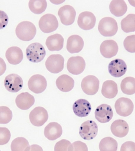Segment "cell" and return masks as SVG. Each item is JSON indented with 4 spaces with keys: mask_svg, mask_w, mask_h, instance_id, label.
I'll return each instance as SVG.
<instances>
[{
    "mask_svg": "<svg viewBox=\"0 0 135 151\" xmlns=\"http://www.w3.org/2000/svg\"><path fill=\"white\" fill-rule=\"evenodd\" d=\"M16 36L20 40L29 41L32 40L37 33V29L33 23L24 21L19 23L16 29Z\"/></svg>",
    "mask_w": 135,
    "mask_h": 151,
    "instance_id": "cell-1",
    "label": "cell"
},
{
    "mask_svg": "<svg viewBox=\"0 0 135 151\" xmlns=\"http://www.w3.org/2000/svg\"><path fill=\"white\" fill-rule=\"evenodd\" d=\"M98 29L102 36L105 37H112L118 31V25L114 19L111 17H105L100 21Z\"/></svg>",
    "mask_w": 135,
    "mask_h": 151,
    "instance_id": "cell-2",
    "label": "cell"
},
{
    "mask_svg": "<svg viewBox=\"0 0 135 151\" xmlns=\"http://www.w3.org/2000/svg\"><path fill=\"white\" fill-rule=\"evenodd\" d=\"M27 57L30 61L38 63L42 61L46 55V50L39 43H33L26 49Z\"/></svg>",
    "mask_w": 135,
    "mask_h": 151,
    "instance_id": "cell-3",
    "label": "cell"
},
{
    "mask_svg": "<svg viewBox=\"0 0 135 151\" xmlns=\"http://www.w3.org/2000/svg\"><path fill=\"white\" fill-rule=\"evenodd\" d=\"M39 26L43 32L49 33L57 29L59 23L55 16L47 14L41 17L39 22Z\"/></svg>",
    "mask_w": 135,
    "mask_h": 151,
    "instance_id": "cell-4",
    "label": "cell"
},
{
    "mask_svg": "<svg viewBox=\"0 0 135 151\" xmlns=\"http://www.w3.org/2000/svg\"><path fill=\"white\" fill-rule=\"evenodd\" d=\"M98 127L95 122L88 120L85 122L80 126L79 133L81 137L85 140H90L97 136Z\"/></svg>",
    "mask_w": 135,
    "mask_h": 151,
    "instance_id": "cell-5",
    "label": "cell"
},
{
    "mask_svg": "<svg viewBox=\"0 0 135 151\" xmlns=\"http://www.w3.org/2000/svg\"><path fill=\"white\" fill-rule=\"evenodd\" d=\"M65 59L60 54L50 55L46 60V67L47 70L53 74H57L63 69Z\"/></svg>",
    "mask_w": 135,
    "mask_h": 151,
    "instance_id": "cell-6",
    "label": "cell"
},
{
    "mask_svg": "<svg viewBox=\"0 0 135 151\" xmlns=\"http://www.w3.org/2000/svg\"><path fill=\"white\" fill-rule=\"evenodd\" d=\"M48 119V112L47 110L42 107H37L30 112V121L34 126H42Z\"/></svg>",
    "mask_w": 135,
    "mask_h": 151,
    "instance_id": "cell-7",
    "label": "cell"
},
{
    "mask_svg": "<svg viewBox=\"0 0 135 151\" xmlns=\"http://www.w3.org/2000/svg\"><path fill=\"white\" fill-rule=\"evenodd\" d=\"M100 82L95 76L88 75L83 79L81 87L85 93L89 96L95 95L98 91Z\"/></svg>",
    "mask_w": 135,
    "mask_h": 151,
    "instance_id": "cell-8",
    "label": "cell"
},
{
    "mask_svg": "<svg viewBox=\"0 0 135 151\" xmlns=\"http://www.w3.org/2000/svg\"><path fill=\"white\" fill-rule=\"evenodd\" d=\"M115 107L117 114L121 116L127 117L132 113L134 105L130 99L121 97L116 101Z\"/></svg>",
    "mask_w": 135,
    "mask_h": 151,
    "instance_id": "cell-9",
    "label": "cell"
},
{
    "mask_svg": "<svg viewBox=\"0 0 135 151\" xmlns=\"http://www.w3.org/2000/svg\"><path fill=\"white\" fill-rule=\"evenodd\" d=\"M28 86L29 89L32 92L36 94L41 93L47 88V81L43 76L36 74L30 78Z\"/></svg>",
    "mask_w": 135,
    "mask_h": 151,
    "instance_id": "cell-10",
    "label": "cell"
},
{
    "mask_svg": "<svg viewBox=\"0 0 135 151\" xmlns=\"http://www.w3.org/2000/svg\"><path fill=\"white\" fill-rule=\"evenodd\" d=\"M4 85L8 91L11 93H17L23 88L24 82L18 74H11L5 78Z\"/></svg>",
    "mask_w": 135,
    "mask_h": 151,
    "instance_id": "cell-11",
    "label": "cell"
},
{
    "mask_svg": "<svg viewBox=\"0 0 135 151\" xmlns=\"http://www.w3.org/2000/svg\"><path fill=\"white\" fill-rule=\"evenodd\" d=\"M58 14L62 24L68 26L74 23L76 12L73 6L69 5H66L59 9Z\"/></svg>",
    "mask_w": 135,
    "mask_h": 151,
    "instance_id": "cell-12",
    "label": "cell"
},
{
    "mask_svg": "<svg viewBox=\"0 0 135 151\" xmlns=\"http://www.w3.org/2000/svg\"><path fill=\"white\" fill-rule=\"evenodd\" d=\"M86 67L85 61L81 57H72L68 61V70L73 75L81 74L84 71Z\"/></svg>",
    "mask_w": 135,
    "mask_h": 151,
    "instance_id": "cell-13",
    "label": "cell"
},
{
    "mask_svg": "<svg viewBox=\"0 0 135 151\" xmlns=\"http://www.w3.org/2000/svg\"><path fill=\"white\" fill-rule=\"evenodd\" d=\"M96 18L93 13L84 12L79 15L78 24L79 27L85 31L92 29L95 26Z\"/></svg>",
    "mask_w": 135,
    "mask_h": 151,
    "instance_id": "cell-14",
    "label": "cell"
},
{
    "mask_svg": "<svg viewBox=\"0 0 135 151\" xmlns=\"http://www.w3.org/2000/svg\"><path fill=\"white\" fill-rule=\"evenodd\" d=\"M113 113L110 106L102 104L96 108L95 117L98 121L101 123H106L110 121L113 117Z\"/></svg>",
    "mask_w": 135,
    "mask_h": 151,
    "instance_id": "cell-15",
    "label": "cell"
},
{
    "mask_svg": "<svg viewBox=\"0 0 135 151\" xmlns=\"http://www.w3.org/2000/svg\"><path fill=\"white\" fill-rule=\"evenodd\" d=\"M108 68L111 75L116 78L121 77L126 73L127 69L126 63L119 59L112 61L109 63Z\"/></svg>",
    "mask_w": 135,
    "mask_h": 151,
    "instance_id": "cell-16",
    "label": "cell"
},
{
    "mask_svg": "<svg viewBox=\"0 0 135 151\" xmlns=\"http://www.w3.org/2000/svg\"><path fill=\"white\" fill-rule=\"evenodd\" d=\"M118 47L117 42L112 40H106L100 46V52L103 57L111 58L118 53Z\"/></svg>",
    "mask_w": 135,
    "mask_h": 151,
    "instance_id": "cell-17",
    "label": "cell"
},
{
    "mask_svg": "<svg viewBox=\"0 0 135 151\" xmlns=\"http://www.w3.org/2000/svg\"><path fill=\"white\" fill-rule=\"evenodd\" d=\"M73 110L75 115L78 116L81 118L87 117L91 111V104L87 100L80 99L73 104Z\"/></svg>",
    "mask_w": 135,
    "mask_h": 151,
    "instance_id": "cell-18",
    "label": "cell"
},
{
    "mask_svg": "<svg viewBox=\"0 0 135 151\" xmlns=\"http://www.w3.org/2000/svg\"><path fill=\"white\" fill-rule=\"evenodd\" d=\"M62 129L61 125L57 122L50 123L44 129V134L49 140H55L61 136Z\"/></svg>",
    "mask_w": 135,
    "mask_h": 151,
    "instance_id": "cell-19",
    "label": "cell"
},
{
    "mask_svg": "<svg viewBox=\"0 0 135 151\" xmlns=\"http://www.w3.org/2000/svg\"><path fill=\"white\" fill-rule=\"evenodd\" d=\"M111 130L115 136L118 138L124 137L129 133V125L125 121L117 119L112 124Z\"/></svg>",
    "mask_w": 135,
    "mask_h": 151,
    "instance_id": "cell-20",
    "label": "cell"
},
{
    "mask_svg": "<svg viewBox=\"0 0 135 151\" xmlns=\"http://www.w3.org/2000/svg\"><path fill=\"white\" fill-rule=\"evenodd\" d=\"M16 103L17 106L22 110H27L34 105L35 99L28 92L21 93L16 97Z\"/></svg>",
    "mask_w": 135,
    "mask_h": 151,
    "instance_id": "cell-21",
    "label": "cell"
},
{
    "mask_svg": "<svg viewBox=\"0 0 135 151\" xmlns=\"http://www.w3.org/2000/svg\"><path fill=\"white\" fill-rule=\"evenodd\" d=\"M83 39L78 35H73L68 39L66 49L71 53H78L81 52L84 46Z\"/></svg>",
    "mask_w": 135,
    "mask_h": 151,
    "instance_id": "cell-22",
    "label": "cell"
},
{
    "mask_svg": "<svg viewBox=\"0 0 135 151\" xmlns=\"http://www.w3.org/2000/svg\"><path fill=\"white\" fill-rule=\"evenodd\" d=\"M6 57L10 64L18 65L24 58L22 50L19 47L13 46L8 49L6 52Z\"/></svg>",
    "mask_w": 135,
    "mask_h": 151,
    "instance_id": "cell-23",
    "label": "cell"
},
{
    "mask_svg": "<svg viewBox=\"0 0 135 151\" xmlns=\"http://www.w3.org/2000/svg\"><path fill=\"white\" fill-rule=\"evenodd\" d=\"M64 42L62 36L59 34H56L47 37L46 45L50 51H59L63 47Z\"/></svg>",
    "mask_w": 135,
    "mask_h": 151,
    "instance_id": "cell-24",
    "label": "cell"
},
{
    "mask_svg": "<svg viewBox=\"0 0 135 151\" xmlns=\"http://www.w3.org/2000/svg\"><path fill=\"white\" fill-rule=\"evenodd\" d=\"M74 79L66 74L60 76L56 82V84L58 89L64 92L71 91L74 88Z\"/></svg>",
    "mask_w": 135,
    "mask_h": 151,
    "instance_id": "cell-25",
    "label": "cell"
},
{
    "mask_svg": "<svg viewBox=\"0 0 135 151\" xmlns=\"http://www.w3.org/2000/svg\"><path fill=\"white\" fill-rule=\"evenodd\" d=\"M118 92V86L114 81L108 80L103 82L102 93L106 98L109 99H113L117 96Z\"/></svg>",
    "mask_w": 135,
    "mask_h": 151,
    "instance_id": "cell-26",
    "label": "cell"
},
{
    "mask_svg": "<svg viewBox=\"0 0 135 151\" xmlns=\"http://www.w3.org/2000/svg\"><path fill=\"white\" fill-rule=\"evenodd\" d=\"M128 7L123 0H114L111 1L109 5L111 12L116 17H119L125 14Z\"/></svg>",
    "mask_w": 135,
    "mask_h": 151,
    "instance_id": "cell-27",
    "label": "cell"
},
{
    "mask_svg": "<svg viewBox=\"0 0 135 151\" xmlns=\"http://www.w3.org/2000/svg\"><path fill=\"white\" fill-rule=\"evenodd\" d=\"M99 147L100 151H117L118 143L111 137H106L100 142Z\"/></svg>",
    "mask_w": 135,
    "mask_h": 151,
    "instance_id": "cell-28",
    "label": "cell"
},
{
    "mask_svg": "<svg viewBox=\"0 0 135 151\" xmlns=\"http://www.w3.org/2000/svg\"><path fill=\"white\" fill-rule=\"evenodd\" d=\"M121 88L124 94L132 95L135 93V78L132 77L125 78L122 81Z\"/></svg>",
    "mask_w": 135,
    "mask_h": 151,
    "instance_id": "cell-29",
    "label": "cell"
},
{
    "mask_svg": "<svg viewBox=\"0 0 135 151\" xmlns=\"http://www.w3.org/2000/svg\"><path fill=\"white\" fill-rule=\"evenodd\" d=\"M122 30L126 33L135 31V14H129L121 22Z\"/></svg>",
    "mask_w": 135,
    "mask_h": 151,
    "instance_id": "cell-30",
    "label": "cell"
},
{
    "mask_svg": "<svg viewBox=\"0 0 135 151\" xmlns=\"http://www.w3.org/2000/svg\"><path fill=\"white\" fill-rule=\"evenodd\" d=\"M29 7L34 14H40L46 10L47 1L45 0H31L29 1Z\"/></svg>",
    "mask_w": 135,
    "mask_h": 151,
    "instance_id": "cell-31",
    "label": "cell"
},
{
    "mask_svg": "<svg viewBox=\"0 0 135 151\" xmlns=\"http://www.w3.org/2000/svg\"><path fill=\"white\" fill-rule=\"evenodd\" d=\"M28 141L25 138L19 137L14 139L11 142V151H27L29 146Z\"/></svg>",
    "mask_w": 135,
    "mask_h": 151,
    "instance_id": "cell-32",
    "label": "cell"
},
{
    "mask_svg": "<svg viewBox=\"0 0 135 151\" xmlns=\"http://www.w3.org/2000/svg\"><path fill=\"white\" fill-rule=\"evenodd\" d=\"M12 111L8 107L0 106V124H6L10 122L12 119Z\"/></svg>",
    "mask_w": 135,
    "mask_h": 151,
    "instance_id": "cell-33",
    "label": "cell"
},
{
    "mask_svg": "<svg viewBox=\"0 0 135 151\" xmlns=\"http://www.w3.org/2000/svg\"><path fill=\"white\" fill-rule=\"evenodd\" d=\"M55 151H72L73 145L69 140L62 139L55 144Z\"/></svg>",
    "mask_w": 135,
    "mask_h": 151,
    "instance_id": "cell-34",
    "label": "cell"
},
{
    "mask_svg": "<svg viewBox=\"0 0 135 151\" xmlns=\"http://www.w3.org/2000/svg\"><path fill=\"white\" fill-rule=\"evenodd\" d=\"M125 50L131 53H135V35L128 36L124 41Z\"/></svg>",
    "mask_w": 135,
    "mask_h": 151,
    "instance_id": "cell-35",
    "label": "cell"
},
{
    "mask_svg": "<svg viewBox=\"0 0 135 151\" xmlns=\"http://www.w3.org/2000/svg\"><path fill=\"white\" fill-rule=\"evenodd\" d=\"M11 138L10 131L6 127H0V145L7 144Z\"/></svg>",
    "mask_w": 135,
    "mask_h": 151,
    "instance_id": "cell-36",
    "label": "cell"
},
{
    "mask_svg": "<svg viewBox=\"0 0 135 151\" xmlns=\"http://www.w3.org/2000/svg\"><path fill=\"white\" fill-rule=\"evenodd\" d=\"M72 151H88V148L85 143L80 141L74 142L72 144Z\"/></svg>",
    "mask_w": 135,
    "mask_h": 151,
    "instance_id": "cell-37",
    "label": "cell"
},
{
    "mask_svg": "<svg viewBox=\"0 0 135 151\" xmlns=\"http://www.w3.org/2000/svg\"><path fill=\"white\" fill-rule=\"evenodd\" d=\"M9 17L4 12L0 10V30L4 28L9 23Z\"/></svg>",
    "mask_w": 135,
    "mask_h": 151,
    "instance_id": "cell-38",
    "label": "cell"
},
{
    "mask_svg": "<svg viewBox=\"0 0 135 151\" xmlns=\"http://www.w3.org/2000/svg\"><path fill=\"white\" fill-rule=\"evenodd\" d=\"M121 151H135V143L127 141L122 145Z\"/></svg>",
    "mask_w": 135,
    "mask_h": 151,
    "instance_id": "cell-39",
    "label": "cell"
},
{
    "mask_svg": "<svg viewBox=\"0 0 135 151\" xmlns=\"http://www.w3.org/2000/svg\"><path fill=\"white\" fill-rule=\"evenodd\" d=\"M6 69V65L5 61L0 58V76L3 75Z\"/></svg>",
    "mask_w": 135,
    "mask_h": 151,
    "instance_id": "cell-40",
    "label": "cell"
},
{
    "mask_svg": "<svg viewBox=\"0 0 135 151\" xmlns=\"http://www.w3.org/2000/svg\"><path fill=\"white\" fill-rule=\"evenodd\" d=\"M27 151H44L40 146L37 145H33L29 146Z\"/></svg>",
    "mask_w": 135,
    "mask_h": 151,
    "instance_id": "cell-41",
    "label": "cell"
},
{
    "mask_svg": "<svg viewBox=\"0 0 135 151\" xmlns=\"http://www.w3.org/2000/svg\"><path fill=\"white\" fill-rule=\"evenodd\" d=\"M0 151H1V150H0Z\"/></svg>",
    "mask_w": 135,
    "mask_h": 151,
    "instance_id": "cell-42",
    "label": "cell"
}]
</instances>
